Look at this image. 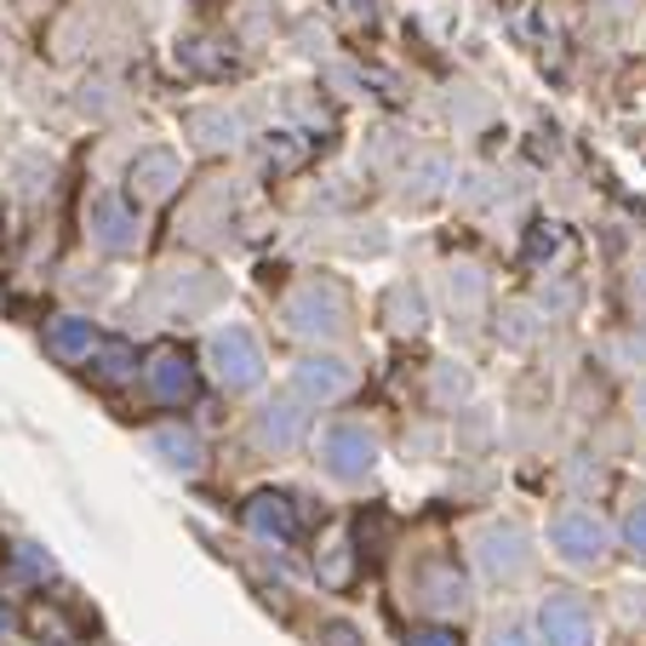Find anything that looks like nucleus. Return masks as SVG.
Returning a JSON list of instances; mask_svg holds the SVG:
<instances>
[{"label":"nucleus","instance_id":"obj_1","mask_svg":"<svg viewBox=\"0 0 646 646\" xmlns=\"http://www.w3.org/2000/svg\"><path fill=\"white\" fill-rule=\"evenodd\" d=\"M543 635H550V646H590L595 640V612L561 590V595L543 601Z\"/></svg>","mask_w":646,"mask_h":646},{"label":"nucleus","instance_id":"obj_2","mask_svg":"<svg viewBox=\"0 0 646 646\" xmlns=\"http://www.w3.org/2000/svg\"><path fill=\"white\" fill-rule=\"evenodd\" d=\"M550 538H555V550L566 561H601L606 555V527L590 515V509H566V515L550 527Z\"/></svg>","mask_w":646,"mask_h":646},{"label":"nucleus","instance_id":"obj_3","mask_svg":"<svg viewBox=\"0 0 646 646\" xmlns=\"http://www.w3.org/2000/svg\"><path fill=\"white\" fill-rule=\"evenodd\" d=\"M212 361H218V372H223V384L229 389H247V384H258V344L241 332V326H229V332H218V344H212Z\"/></svg>","mask_w":646,"mask_h":646},{"label":"nucleus","instance_id":"obj_4","mask_svg":"<svg viewBox=\"0 0 646 646\" xmlns=\"http://www.w3.org/2000/svg\"><path fill=\"white\" fill-rule=\"evenodd\" d=\"M326 469L344 475V481L366 475V469H372V435L355 429V424H337V429L326 435Z\"/></svg>","mask_w":646,"mask_h":646},{"label":"nucleus","instance_id":"obj_5","mask_svg":"<svg viewBox=\"0 0 646 646\" xmlns=\"http://www.w3.org/2000/svg\"><path fill=\"white\" fill-rule=\"evenodd\" d=\"M298 384L310 395H337V389H350V372H337V361H310L298 372Z\"/></svg>","mask_w":646,"mask_h":646},{"label":"nucleus","instance_id":"obj_6","mask_svg":"<svg viewBox=\"0 0 646 646\" xmlns=\"http://www.w3.org/2000/svg\"><path fill=\"white\" fill-rule=\"evenodd\" d=\"M155 389H160L166 400H184V395H189V366H184L178 355H160V361H155Z\"/></svg>","mask_w":646,"mask_h":646},{"label":"nucleus","instance_id":"obj_7","mask_svg":"<svg viewBox=\"0 0 646 646\" xmlns=\"http://www.w3.org/2000/svg\"><path fill=\"white\" fill-rule=\"evenodd\" d=\"M263 440H275V447H292V440H298V413H292V406H269Z\"/></svg>","mask_w":646,"mask_h":646},{"label":"nucleus","instance_id":"obj_8","mask_svg":"<svg viewBox=\"0 0 646 646\" xmlns=\"http://www.w3.org/2000/svg\"><path fill=\"white\" fill-rule=\"evenodd\" d=\"M97 235H104L110 247H126V241H132V223H126V212L115 207V200H104V207H97Z\"/></svg>","mask_w":646,"mask_h":646},{"label":"nucleus","instance_id":"obj_9","mask_svg":"<svg viewBox=\"0 0 646 646\" xmlns=\"http://www.w3.org/2000/svg\"><path fill=\"white\" fill-rule=\"evenodd\" d=\"M52 350H58V355H81V350H92V326H86V321H63V326L52 332Z\"/></svg>","mask_w":646,"mask_h":646},{"label":"nucleus","instance_id":"obj_10","mask_svg":"<svg viewBox=\"0 0 646 646\" xmlns=\"http://www.w3.org/2000/svg\"><path fill=\"white\" fill-rule=\"evenodd\" d=\"M149 447L166 452V463H173V469H195V440L189 435H155Z\"/></svg>","mask_w":646,"mask_h":646},{"label":"nucleus","instance_id":"obj_11","mask_svg":"<svg viewBox=\"0 0 646 646\" xmlns=\"http://www.w3.org/2000/svg\"><path fill=\"white\" fill-rule=\"evenodd\" d=\"M138 178H144V195H166V189H173V178H178V166L166 160V155H149Z\"/></svg>","mask_w":646,"mask_h":646},{"label":"nucleus","instance_id":"obj_12","mask_svg":"<svg viewBox=\"0 0 646 646\" xmlns=\"http://www.w3.org/2000/svg\"><path fill=\"white\" fill-rule=\"evenodd\" d=\"M252 527H258V532H286L292 521H286L281 498H258V509H252Z\"/></svg>","mask_w":646,"mask_h":646},{"label":"nucleus","instance_id":"obj_13","mask_svg":"<svg viewBox=\"0 0 646 646\" xmlns=\"http://www.w3.org/2000/svg\"><path fill=\"white\" fill-rule=\"evenodd\" d=\"M515 543H521L515 532H509V538H492V550H487V566H492V572H515V566H521Z\"/></svg>","mask_w":646,"mask_h":646},{"label":"nucleus","instance_id":"obj_14","mask_svg":"<svg viewBox=\"0 0 646 646\" xmlns=\"http://www.w3.org/2000/svg\"><path fill=\"white\" fill-rule=\"evenodd\" d=\"M624 532H629V543L646 555V498H635V509H629V521H624Z\"/></svg>","mask_w":646,"mask_h":646},{"label":"nucleus","instance_id":"obj_15","mask_svg":"<svg viewBox=\"0 0 646 646\" xmlns=\"http://www.w3.org/2000/svg\"><path fill=\"white\" fill-rule=\"evenodd\" d=\"M321 646H361V635H355L350 624H326V629H321Z\"/></svg>","mask_w":646,"mask_h":646},{"label":"nucleus","instance_id":"obj_16","mask_svg":"<svg viewBox=\"0 0 646 646\" xmlns=\"http://www.w3.org/2000/svg\"><path fill=\"white\" fill-rule=\"evenodd\" d=\"M413 646H458L447 629H424V635H413Z\"/></svg>","mask_w":646,"mask_h":646},{"label":"nucleus","instance_id":"obj_17","mask_svg":"<svg viewBox=\"0 0 646 646\" xmlns=\"http://www.w3.org/2000/svg\"><path fill=\"white\" fill-rule=\"evenodd\" d=\"M492 646H532V640H527L521 629H498V635H492Z\"/></svg>","mask_w":646,"mask_h":646},{"label":"nucleus","instance_id":"obj_18","mask_svg":"<svg viewBox=\"0 0 646 646\" xmlns=\"http://www.w3.org/2000/svg\"><path fill=\"white\" fill-rule=\"evenodd\" d=\"M0 629H7V612H0Z\"/></svg>","mask_w":646,"mask_h":646}]
</instances>
